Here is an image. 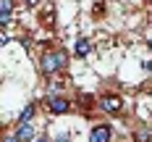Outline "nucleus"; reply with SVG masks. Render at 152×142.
<instances>
[{
    "label": "nucleus",
    "mask_w": 152,
    "mask_h": 142,
    "mask_svg": "<svg viewBox=\"0 0 152 142\" xmlns=\"http://www.w3.org/2000/svg\"><path fill=\"white\" fill-rule=\"evenodd\" d=\"M55 142H71V134L63 132V134H58V140H55Z\"/></svg>",
    "instance_id": "12"
},
{
    "label": "nucleus",
    "mask_w": 152,
    "mask_h": 142,
    "mask_svg": "<svg viewBox=\"0 0 152 142\" xmlns=\"http://www.w3.org/2000/svg\"><path fill=\"white\" fill-rule=\"evenodd\" d=\"M61 90H63V79H58L55 74H53V77H50V84H47L50 97H53V95H61Z\"/></svg>",
    "instance_id": "9"
},
{
    "label": "nucleus",
    "mask_w": 152,
    "mask_h": 142,
    "mask_svg": "<svg viewBox=\"0 0 152 142\" xmlns=\"http://www.w3.org/2000/svg\"><path fill=\"white\" fill-rule=\"evenodd\" d=\"M37 3H39V0H26V5H29V8H37Z\"/></svg>",
    "instance_id": "14"
},
{
    "label": "nucleus",
    "mask_w": 152,
    "mask_h": 142,
    "mask_svg": "<svg viewBox=\"0 0 152 142\" xmlns=\"http://www.w3.org/2000/svg\"><path fill=\"white\" fill-rule=\"evenodd\" d=\"M3 142H24V140H21L18 134H5V137H3Z\"/></svg>",
    "instance_id": "11"
},
{
    "label": "nucleus",
    "mask_w": 152,
    "mask_h": 142,
    "mask_svg": "<svg viewBox=\"0 0 152 142\" xmlns=\"http://www.w3.org/2000/svg\"><path fill=\"white\" fill-rule=\"evenodd\" d=\"M47 110H50L53 116H63V113L71 110V103H68L66 97H61V95H53V97L47 100Z\"/></svg>",
    "instance_id": "3"
},
{
    "label": "nucleus",
    "mask_w": 152,
    "mask_h": 142,
    "mask_svg": "<svg viewBox=\"0 0 152 142\" xmlns=\"http://www.w3.org/2000/svg\"><path fill=\"white\" fill-rule=\"evenodd\" d=\"M100 108L105 110V113H110V116H118L123 110V100L118 95H102L100 97Z\"/></svg>",
    "instance_id": "2"
},
{
    "label": "nucleus",
    "mask_w": 152,
    "mask_h": 142,
    "mask_svg": "<svg viewBox=\"0 0 152 142\" xmlns=\"http://www.w3.org/2000/svg\"><path fill=\"white\" fill-rule=\"evenodd\" d=\"M74 50H76V55H89V50H92V45H89V40H84V37H79L76 40V45H74Z\"/></svg>",
    "instance_id": "8"
},
{
    "label": "nucleus",
    "mask_w": 152,
    "mask_h": 142,
    "mask_svg": "<svg viewBox=\"0 0 152 142\" xmlns=\"http://www.w3.org/2000/svg\"><path fill=\"white\" fill-rule=\"evenodd\" d=\"M34 142H50V137H47V134H39V137H37Z\"/></svg>",
    "instance_id": "13"
},
{
    "label": "nucleus",
    "mask_w": 152,
    "mask_h": 142,
    "mask_svg": "<svg viewBox=\"0 0 152 142\" xmlns=\"http://www.w3.org/2000/svg\"><path fill=\"white\" fill-rule=\"evenodd\" d=\"M137 142H152V132H150V129H144V126L137 129Z\"/></svg>",
    "instance_id": "10"
},
{
    "label": "nucleus",
    "mask_w": 152,
    "mask_h": 142,
    "mask_svg": "<svg viewBox=\"0 0 152 142\" xmlns=\"http://www.w3.org/2000/svg\"><path fill=\"white\" fill-rule=\"evenodd\" d=\"M16 134H18V137H21L24 142H34L37 137H39V134H37V129L31 126V121H29V124H18V129H16Z\"/></svg>",
    "instance_id": "5"
},
{
    "label": "nucleus",
    "mask_w": 152,
    "mask_h": 142,
    "mask_svg": "<svg viewBox=\"0 0 152 142\" xmlns=\"http://www.w3.org/2000/svg\"><path fill=\"white\" fill-rule=\"evenodd\" d=\"M11 11H13V0H0V24H3V29L11 21Z\"/></svg>",
    "instance_id": "6"
},
{
    "label": "nucleus",
    "mask_w": 152,
    "mask_h": 142,
    "mask_svg": "<svg viewBox=\"0 0 152 142\" xmlns=\"http://www.w3.org/2000/svg\"><path fill=\"white\" fill-rule=\"evenodd\" d=\"M66 63H68V55L63 50H53V53H45L39 58V71L45 77H53V74H58V71L66 68Z\"/></svg>",
    "instance_id": "1"
},
{
    "label": "nucleus",
    "mask_w": 152,
    "mask_h": 142,
    "mask_svg": "<svg viewBox=\"0 0 152 142\" xmlns=\"http://www.w3.org/2000/svg\"><path fill=\"white\" fill-rule=\"evenodd\" d=\"M110 137H113V129L107 124H97L89 132V142H110Z\"/></svg>",
    "instance_id": "4"
},
{
    "label": "nucleus",
    "mask_w": 152,
    "mask_h": 142,
    "mask_svg": "<svg viewBox=\"0 0 152 142\" xmlns=\"http://www.w3.org/2000/svg\"><path fill=\"white\" fill-rule=\"evenodd\" d=\"M34 113H37V105H34V103H29L26 108L18 113V124H29L31 118H34Z\"/></svg>",
    "instance_id": "7"
},
{
    "label": "nucleus",
    "mask_w": 152,
    "mask_h": 142,
    "mask_svg": "<svg viewBox=\"0 0 152 142\" xmlns=\"http://www.w3.org/2000/svg\"><path fill=\"white\" fill-rule=\"evenodd\" d=\"M150 50H152V42H150Z\"/></svg>",
    "instance_id": "15"
}]
</instances>
